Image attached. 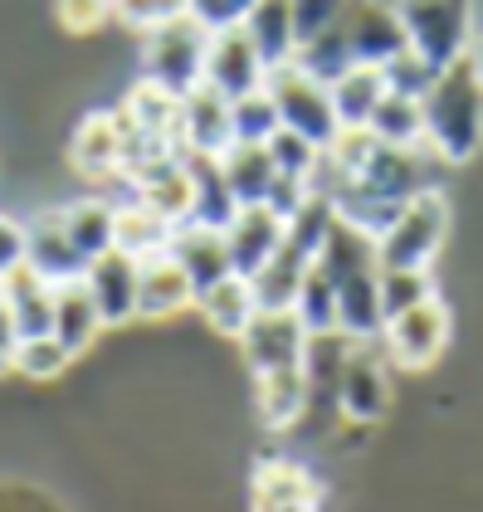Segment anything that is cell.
Here are the masks:
<instances>
[{"label":"cell","instance_id":"6da1fadb","mask_svg":"<svg viewBox=\"0 0 483 512\" xmlns=\"http://www.w3.org/2000/svg\"><path fill=\"white\" fill-rule=\"evenodd\" d=\"M430 161H435L430 147H386V142H376L371 157L352 176L332 181L322 196L332 200V210H337L342 225H352V230L376 239L401 215L405 200H415L420 191L435 186L430 181Z\"/></svg>","mask_w":483,"mask_h":512},{"label":"cell","instance_id":"7a4b0ae2","mask_svg":"<svg viewBox=\"0 0 483 512\" xmlns=\"http://www.w3.org/2000/svg\"><path fill=\"white\" fill-rule=\"evenodd\" d=\"M318 269L337 288V332L352 342H376L386 317H381V264H376V239L332 220V230L318 249Z\"/></svg>","mask_w":483,"mask_h":512},{"label":"cell","instance_id":"3957f363","mask_svg":"<svg viewBox=\"0 0 483 512\" xmlns=\"http://www.w3.org/2000/svg\"><path fill=\"white\" fill-rule=\"evenodd\" d=\"M420 108H425V147L435 161L464 166L483 152V88L469 59L440 69Z\"/></svg>","mask_w":483,"mask_h":512},{"label":"cell","instance_id":"277c9868","mask_svg":"<svg viewBox=\"0 0 483 512\" xmlns=\"http://www.w3.org/2000/svg\"><path fill=\"white\" fill-rule=\"evenodd\" d=\"M405 30V49L430 69H449L474 44V0H391Z\"/></svg>","mask_w":483,"mask_h":512},{"label":"cell","instance_id":"5b68a950","mask_svg":"<svg viewBox=\"0 0 483 512\" xmlns=\"http://www.w3.org/2000/svg\"><path fill=\"white\" fill-rule=\"evenodd\" d=\"M444 235H449V200L440 196V186H430L415 200H405L401 215L376 235V264L381 269H430L435 254L444 249Z\"/></svg>","mask_w":483,"mask_h":512},{"label":"cell","instance_id":"8992f818","mask_svg":"<svg viewBox=\"0 0 483 512\" xmlns=\"http://www.w3.org/2000/svg\"><path fill=\"white\" fill-rule=\"evenodd\" d=\"M142 74L147 83L166 88L171 98H186L191 88L205 83V49H210V30L191 15H176L157 30L142 35Z\"/></svg>","mask_w":483,"mask_h":512},{"label":"cell","instance_id":"52a82bcc","mask_svg":"<svg viewBox=\"0 0 483 512\" xmlns=\"http://www.w3.org/2000/svg\"><path fill=\"white\" fill-rule=\"evenodd\" d=\"M264 93L274 98V113L288 132H298V137H308L313 147H332L337 142V132H342V122L332 113V88L322 79H313L303 64H279V69H269V79H264Z\"/></svg>","mask_w":483,"mask_h":512},{"label":"cell","instance_id":"ba28073f","mask_svg":"<svg viewBox=\"0 0 483 512\" xmlns=\"http://www.w3.org/2000/svg\"><path fill=\"white\" fill-rule=\"evenodd\" d=\"M391 356L376 342H352V352L342 361V376H337V410L352 420V425H376L386 410H391Z\"/></svg>","mask_w":483,"mask_h":512},{"label":"cell","instance_id":"9c48e42d","mask_svg":"<svg viewBox=\"0 0 483 512\" xmlns=\"http://www.w3.org/2000/svg\"><path fill=\"white\" fill-rule=\"evenodd\" d=\"M449 332H454L449 308H444L440 298H425V303H415L405 313L386 317L381 347H386L396 371H430L440 361V352L449 347Z\"/></svg>","mask_w":483,"mask_h":512},{"label":"cell","instance_id":"30bf717a","mask_svg":"<svg viewBox=\"0 0 483 512\" xmlns=\"http://www.w3.org/2000/svg\"><path fill=\"white\" fill-rule=\"evenodd\" d=\"M244 366L254 376H269V371H288V366H303L308 352V327L293 308H259L254 322L244 327L240 337Z\"/></svg>","mask_w":483,"mask_h":512},{"label":"cell","instance_id":"8fae6325","mask_svg":"<svg viewBox=\"0 0 483 512\" xmlns=\"http://www.w3.org/2000/svg\"><path fill=\"white\" fill-rule=\"evenodd\" d=\"M269 79V64L259 59L254 40L244 35L240 25L235 30H215L210 35V49H205V88H215L220 98H249L259 93Z\"/></svg>","mask_w":483,"mask_h":512},{"label":"cell","instance_id":"7c38bea8","mask_svg":"<svg viewBox=\"0 0 483 512\" xmlns=\"http://www.w3.org/2000/svg\"><path fill=\"white\" fill-rule=\"evenodd\" d=\"M342 30H347V44H352V59L357 64L386 69L405 49V30H401V20H396V5L391 0H347Z\"/></svg>","mask_w":483,"mask_h":512},{"label":"cell","instance_id":"4fadbf2b","mask_svg":"<svg viewBox=\"0 0 483 512\" xmlns=\"http://www.w3.org/2000/svg\"><path fill=\"white\" fill-rule=\"evenodd\" d=\"M235 147V118H230V98H220L215 88H191L181 98V152L191 157H225Z\"/></svg>","mask_w":483,"mask_h":512},{"label":"cell","instance_id":"5bb4252c","mask_svg":"<svg viewBox=\"0 0 483 512\" xmlns=\"http://www.w3.org/2000/svg\"><path fill=\"white\" fill-rule=\"evenodd\" d=\"M283 235H288V220L269 205H240L235 220L225 225V244H230V264L235 274L254 278L274 254H279Z\"/></svg>","mask_w":483,"mask_h":512},{"label":"cell","instance_id":"9a60e30c","mask_svg":"<svg viewBox=\"0 0 483 512\" xmlns=\"http://www.w3.org/2000/svg\"><path fill=\"white\" fill-rule=\"evenodd\" d=\"M83 288L103 317V327H122V322L137 317V259L132 254H122V249L98 254L83 269Z\"/></svg>","mask_w":483,"mask_h":512},{"label":"cell","instance_id":"2e32d148","mask_svg":"<svg viewBox=\"0 0 483 512\" xmlns=\"http://www.w3.org/2000/svg\"><path fill=\"white\" fill-rule=\"evenodd\" d=\"M25 264L49 283H74L83 278L88 259L74 249V239L64 230V210H44L25 225Z\"/></svg>","mask_w":483,"mask_h":512},{"label":"cell","instance_id":"e0dca14e","mask_svg":"<svg viewBox=\"0 0 483 512\" xmlns=\"http://www.w3.org/2000/svg\"><path fill=\"white\" fill-rule=\"evenodd\" d=\"M196 308V283L191 274L161 249L137 259V317H176Z\"/></svg>","mask_w":483,"mask_h":512},{"label":"cell","instance_id":"ac0fdd59","mask_svg":"<svg viewBox=\"0 0 483 512\" xmlns=\"http://www.w3.org/2000/svg\"><path fill=\"white\" fill-rule=\"evenodd\" d=\"M166 254H171V259L191 274L196 293H205L210 283H220V278L235 274V264H230V244H225V230H210V225H196V220H186V225H176V230H171Z\"/></svg>","mask_w":483,"mask_h":512},{"label":"cell","instance_id":"d6986e66","mask_svg":"<svg viewBox=\"0 0 483 512\" xmlns=\"http://www.w3.org/2000/svg\"><path fill=\"white\" fill-rule=\"evenodd\" d=\"M69 161L88 181H113V176H122V113H88L74 127Z\"/></svg>","mask_w":483,"mask_h":512},{"label":"cell","instance_id":"ffe728a7","mask_svg":"<svg viewBox=\"0 0 483 512\" xmlns=\"http://www.w3.org/2000/svg\"><path fill=\"white\" fill-rule=\"evenodd\" d=\"M254 512H322L318 478L288 459H269L254 473Z\"/></svg>","mask_w":483,"mask_h":512},{"label":"cell","instance_id":"44dd1931","mask_svg":"<svg viewBox=\"0 0 483 512\" xmlns=\"http://www.w3.org/2000/svg\"><path fill=\"white\" fill-rule=\"evenodd\" d=\"M0 303L10 308L20 337H40L54 327V283L40 278L30 264H15L10 274H0Z\"/></svg>","mask_w":483,"mask_h":512},{"label":"cell","instance_id":"7402d4cb","mask_svg":"<svg viewBox=\"0 0 483 512\" xmlns=\"http://www.w3.org/2000/svg\"><path fill=\"white\" fill-rule=\"evenodd\" d=\"M313 405V386H308V371L303 366H288V371H269V376H254V410L269 430H293Z\"/></svg>","mask_w":483,"mask_h":512},{"label":"cell","instance_id":"603a6c76","mask_svg":"<svg viewBox=\"0 0 483 512\" xmlns=\"http://www.w3.org/2000/svg\"><path fill=\"white\" fill-rule=\"evenodd\" d=\"M240 30L254 40L259 59H264L269 69H279V64H288V59L298 54V20H293V0H254V10L244 15Z\"/></svg>","mask_w":483,"mask_h":512},{"label":"cell","instance_id":"cb8c5ba5","mask_svg":"<svg viewBox=\"0 0 483 512\" xmlns=\"http://www.w3.org/2000/svg\"><path fill=\"white\" fill-rule=\"evenodd\" d=\"M181 157H186V171H191V220L210 225V230H225L235 220L240 200L225 181L220 157H191V152H181Z\"/></svg>","mask_w":483,"mask_h":512},{"label":"cell","instance_id":"d4e9b609","mask_svg":"<svg viewBox=\"0 0 483 512\" xmlns=\"http://www.w3.org/2000/svg\"><path fill=\"white\" fill-rule=\"evenodd\" d=\"M196 308H201V317L220 332V337L240 342L244 327H249L254 313H259V298H254V283H249V278L230 274V278H220V283H210L205 293H196Z\"/></svg>","mask_w":483,"mask_h":512},{"label":"cell","instance_id":"484cf974","mask_svg":"<svg viewBox=\"0 0 483 512\" xmlns=\"http://www.w3.org/2000/svg\"><path fill=\"white\" fill-rule=\"evenodd\" d=\"M132 191H137V200H147L157 215H166L171 225H186V220H191V171H186V157H181V152L157 161L152 171H142V176L132 181Z\"/></svg>","mask_w":483,"mask_h":512},{"label":"cell","instance_id":"4316f807","mask_svg":"<svg viewBox=\"0 0 483 512\" xmlns=\"http://www.w3.org/2000/svg\"><path fill=\"white\" fill-rule=\"evenodd\" d=\"M171 220L157 215L147 200H122L118 210H113V249L122 254H132V259H147V254H161L166 244H171Z\"/></svg>","mask_w":483,"mask_h":512},{"label":"cell","instance_id":"83f0119b","mask_svg":"<svg viewBox=\"0 0 483 512\" xmlns=\"http://www.w3.org/2000/svg\"><path fill=\"white\" fill-rule=\"evenodd\" d=\"M49 332H54L74 356L88 352V347L98 342L103 317H98V308H93L83 278H74V283H54V327H49Z\"/></svg>","mask_w":483,"mask_h":512},{"label":"cell","instance_id":"f1b7e54d","mask_svg":"<svg viewBox=\"0 0 483 512\" xmlns=\"http://www.w3.org/2000/svg\"><path fill=\"white\" fill-rule=\"evenodd\" d=\"M122 118L132 122L137 132H147V137H157V142H166V147L181 152V98H171L166 88L142 79L132 93H127Z\"/></svg>","mask_w":483,"mask_h":512},{"label":"cell","instance_id":"f546056e","mask_svg":"<svg viewBox=\"0 0 483 512\" xmlns=\"http://www.w3.org/2000/svg\"><path fill=\"white\" fill-rule=\"evenodd\" d=\"M313 264H318L313 254H303L293 239L283 235L279 254H274L259 274L249 278V283H254L259 308H293V298H298V288H303V278H308V269H313Z\"/></svg>","mask_w":483,"mask_h":512},{"label":"cell","instance_id":"4dcf8cb0","mask_svg":"<svg viewBox=\"0 0 483 512\" xmlns=\"http://www.w3.org/2000/svg\"><path fill=\"white\" fill-rule=\"evenodd\" d=\"M327 88H332V113H337L342 127H366L376 103L391 93L386 88V69H376V64H352L342 79H332Z\"/></svg>","mask_w":483,"mask_h":512},{"label":"cell","instance_id":"1f68e13d","mask_svg":"<svg viewBox=\"0 0 483 512\" xmlns=\"http://www.w3.org/2000/svg\"><path fill=\"white\" fill-rule=\"evenodd\" d=\"M225 181H230V191L240 205H264L269 191H274V181H279V166L269 157V147H259V142H235L225 157Z\"/></svg>","mask_w":483,"mask_h":512},{"label":"cell","instance_id":"d6a6232c","mask_svg":"<svg viewBox=\"0 0 483 512\" xmlns=\"http://www.w3.org/2000/svg\"><path fill=\"white\" fill-rule=\"evenodd\" d=\"M366 132L386 147H425V108L420 98H405V93H386L376 103V113L366 122Z\"/></svg>","mask_w":483,"mask_h":512},{"label":"cell","instance_id":"836d02e7","mask_svg":"<svg viewBox=\"0 0 483 512\" xmlns=\"http://www.w3.org/2000/svg\"><path fill=\"white\" fill-rule=\"evenodd\" d=\"M113 200H74V205H64V230L74 239V249H79L83 259L93 264L98 254H108L113 249Z\"/></svg>","mask_w":483,"mask_h":512},{"label":"cell","instance_id":"e575fe53","mask_svg":"<svg viewBox=\"0 0 483 512\" xmlns=\"http://www.w3.org/2000/svg\"><path fill=\"white\" fill-rule=\"evenodd\" d=\"M293 313L303 317L308 337L337 332V288H332V278L322 274L318 264H313L308 278H303V288H298V298H293Z\"/></svg>","mask_w":483,"mask_h":512},{"label":"cell","instance_id":"d590c367","mask_svg":"<svg viewBox=\"0 0 483 512\" xmlns=\"http://www.w3.org/2000/svg\"><path fill=\"white\" fill-rule=\"evenodd\" d=\"M74 361V352L54 337V332H40V337H20L15 347V371L30 376V381H54L64 376V366Z\"/></svg>","mask_w":483,"mask_h":512},{"label":"cell","instance_id":"8d00e7d4","mask_svg":"<svg viewBox=\"0 0 483 512\" xmlns=\"http://www.w3.org/2000/svg\"><path fill=\"white\" fill-rule=\"evenodd\" d=\"M425 298H435L430 269H381V317H396Z\"/></svg>","mask_w":483,"mask_h":512},{"label":"cell","instance_id":"74e56055","mask_svg":"<svg viewBox=\"0 0 483 512\" xmlns=\"http://www.w3.org/2000/svg\"><path fill=\"white\" fill-rule=\"evenodd\" d=\"M230 118H235V142H259V147H269V137L283 127L279 113H274V98L264 88L249 93V98H235Z\"/></svg>","mask_w":483,"mask_h":512},{"label":"cell","instance_id":"f35d334b","mask_svg":"<svg viewBox=\"0 0 483 512\" xmlns=\"http://www.w3.org/2000/svg\"><path fill=\"white\" fill-rule=\"evenodd\" d=\"M269 157H274V166H279V176H298V181H308V186H313L318 161H322V147H313L308 137H298V132L279 127V132L269 137Z\"/></svg>","mask_w":483,"mask_h":512},{"label":"cell","instance_id":"ab89813d","mask_svg":"<svg viewBox=\"0 0 483 512\" xmlns=\"http://www.w3.org/2000/svg\"><path fill=\"white\" fill-rule=\"evenodd\" d=\"M176 15H186V0H113V20L137 30V35L157 30V25L176 20Z\"/></svg>","mask_w":483,"mask_h":512},{"label":"cell","instance_id":"60d3db41","mask_svg":"<svg viewBox=\"0 0 483 512\" xmlns=\"http://www.w3.org/2000/svg\"><path fill=\"white\" fill-rule=\"evenodd\" d=\"M435 74H440V69H430L420 54L401 49V54L386 64V88H391V93H405V98H425L430 83H435Z\"/></svg>","mask_w":483,"mask_h":512},{"label":"cell","instance_id":"b9f144b4","mask_svg":"<svg viewBox=\"0 0 483 512\" xmlns=\"http://www.w3.org/2000/svg\"><path fill=\"white\" fill-rule=\"evenodd\" d=\"M54 10H59V25L69 35H93L113 20V0H59Z\"/></svg>","mask_w":483,"mask_h":512},{"label":"cell","instance_id":"7bdbcfd3","mask_svg":"<svg viewBox=\"0 0 483 512\" xmlns=\"http://www.w3.org/2000/svg\"><path fill=\"white\" fill-rule=\"evenodd\" d=\"M249 10H254V0H186V15L201 20L210 35H215V30H235V25H244Z\"/></svg>","mask_w":483,"mask_h":512},{"label":"cell","instance_id":"ee69618b","mask_svg":"<svg viewBox=\"0 0 483 512\" xmlns=\"http://www.w3.org/2000/svg\"><path fill=\"white\" fill-rule=\"evenodd\" d=\"M342 10H347V0H293V20H298V44L322 35V30H332L337 20H342Z\"/></svg>","mask_w":483,"mask_h":512},{"label":"cell","instance_id":"f6af8a7d","mask_svg":"<svg viewBox=\"0 0 483 512\" xmlns=\"http://www.w3.org/2000/svg\"><path fill=\"white\" fill-rule=\"evenodd\" d=\"M15 264H25V225L0 215V274H10Z\"/></svg>","mask_w":483,"mask_h":512},{"label":"cell","instance_id":"bcb514c9","mask_svg":"<svg viewBox=\"0 0 483 512\" xmlns=\"http://www.w3.org/2000/svg\"><path fill=\"white\" fill-rule=\"evenodd\" d=\"M15 347H20V327H15L10 308L0 303V371H15Z\"/></svg>","mask_w":483,"mask_h":512},{"label":"cell","instance_id":"7dc6e473","mask_svg":"<svg viewBox=\"0 0 483 512\" xmlns=\"http://www.w3.org/2000/svg\"><path fill=\"white\" fill-rule=\"evenodd\" d=\"M469 69H474V79H479V88H483V35H474V44H469Z\"/></svg>","mask_w":483,"mask_h":512}]
</instances>
